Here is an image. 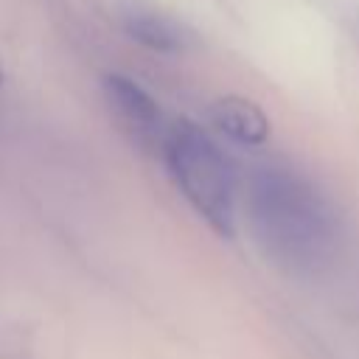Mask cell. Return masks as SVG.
Returning <instances> with one entry per match:
<instances>
[{
	"label": "cell",
	"instance_id": "6da1fadb",
	"mask_svg": "<svg viewBox=\"0 0 359 359\" xmlns=\"http://www.w3.org/2000/svg\"><path fill=\"white\" fill-rule=\"evenodd\" d=\"M252 233L264 252L286 269L323 266L337 244V216L314 185L283 168H264L247 194Z\"/></svg>",
	"mask_w": 359,
	"mask_h": 359
},
{
	"label": "cell",
	"instance_id": "7a4b0ae2",
	"mask_svg": "<svg viewBox=\"0 0 359 359\" xmlns=\"http://www.w3.org/2000/svg\"><path fill=\"white\" fill-rule=\"evenodd\" d=\"M168 171L191 208L219 233H236V168L216 140L194 121H174L165 132Z\"/></svg>",
	"mask_w": 359,
	"mask_h": 359
},
{
	"label": "cell",
	"instance_id": "3957f363",
	"mask_svg": "<svg viewBox=\"0 0 359 359\" xmlns=\"http://www.w3.org/2000/svg\"><path fill=\"white\" fill-rule=\"evenodd\" d=\"M104 93L109 107L115 109V115L137 135H154L160 132L163 123V109L160 104L151 98V93L146 87H140L137 81L121 76V73H109L104 79Z\"/></svg>",
	"mask_w": 359,
	"mask_h": 359
},
{
	"label": "cell",
	"instance_id": "277c9868",
	"mask_svg": "<svg viewBox=\"0 0 359 359\" xmlns=\"http://www.w3.org/2000/svg\"><path fill=\"white\" fill-rule=\"evenodd\" d=\"M213 126L241 146H261L269 137V121L264 109L244 95H222L210 107Z\"/></svg>",
	"mask_w": 359,
	"mask_h": 359
},
{
	"label": "cell",
	"instance_id": "5b68a950",
	"mask_svg": "<svg viewBox=\"0 0 359 359\" xmlns=\"http://www.w3.org/2000/svg\"><path fill=\"white\" fill-rule=\"evenodd\" d=\"M123 25H126V34L143 48H151L160 53H177L182 48V31L171 20L154 11H135L126 17Z\"/></svg>",
	"mask_w": 359,
	"mask_h": 359
},
{
	"label": "cell",
	"instance_id": "8992f818",
	"mask_svg": "<svg viewBox=\"0 0 359 359\" xmlns=\"http://www.w3.org/2000/svg\"><path fill=\"white\" fill-rule=\"evenodd\" d=\"M0 84H3V67H0Z\"/></svg>",
	"mask_w": 359,
	"mask_h": 359
}]
</instances>
